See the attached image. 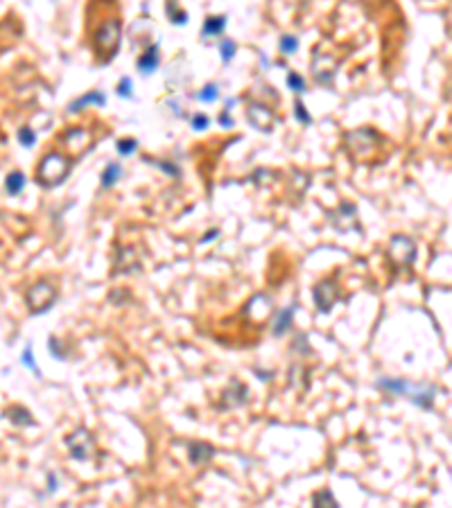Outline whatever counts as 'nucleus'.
<instances>
[{
  "instance_id": "1",
  "label": "nucleus",
  "mask_w": 452,
  "mask_h": 508,
  "mask_svg": "<svg viewBox=\"0 0 452 508\" xmlns=\"http://www.w3.org/2000/svg\"><path fill=\"white\" fill-rule=\"evenodd\" d=\"M70 172V163H68V158L61 156V154H57V151H52V154H48V156H43V161H41L39 165V181L43 183V185H57L59 181H64L66 174Z\"/></svg>"
},
{
  "instance_id": "2",
  "label": "nucleus",
  "mask_w": 452,
  "mask_h": 508,
  "mask_svg": "<svg viewBox=\"0 0 452 508\" xmlns=\"http://www.w3.org/2000/svg\"><path fill=\"white\" fill-rule=\"evenodd\" d=\"M27 305H30V310H32L34 314L39 312H46V310H50V305H52L54 300H57V289H54L50 282L41 280L36 282V285H32L30 289H27Z\"/></svg>"
},
{
  "instance_id": "3",
  "label": "nucleus",
  "mask_w": 452,
  "mask_h": 508,
  "mask_svg": "<svg viewBox=\"0 0 452 508\" xmlns=\"http://www.w3.org/2000/svg\"><path fill=\"white\" fill-rule=\"evenodd\" d=\"M389 255L402 267L412 264L416 260V244L407 235H393L391 242H389Z\"/></svg>"
},
{
  "instance_id": "4",
  "label": "nucleus",
  "mask_w": 452,
  "mask_h": 508,
  "mask_svg": "<svg viewBox=\"0 0 452 508\" xmlns=\"http://www.w3.org/2000/svg\"><path fill=\"white\" fill-rule=\"evenodd\" d=\"M66 445L70 450V456L75 461H88L93 454V438L88 436L86 429H77L75 434L66 438Z\"/></svg>"
},
{
  "instance_id": "5",
  "label": "nucleus",
  "mask_w": 452,
  "mask_h": 508,
  "mask_svg": "<svg viewBox=\"0 0 452 508\" xmlns=\"http://www.w3.org/2000/svg\"><path fill=\"white\" fill-rule=\"evenodd\" d=\"M118 43H120V20H116V18L106 20L98 32V48L102 52L111 54Z\"/></svg>"
},
{
  "instance_id": "6",
  "label": "nucleus",
  "mask_w": 452,
  "mask_h": 508,
  "mask_svg": "<svg viewBox=\"0 0 452 508\" xmlns=\"http://www.w3.org/2000/svg\"><path fill=\"white\" fill-rule=\"evenodd\" d=\"M337 300V285L335 280H323L315 287V303L321 312H330Z\"/></svg>"
},
{
  "instance_id": "7",
  "label": "nucleus",
  "mask_w": 452,
  "mask_h": 508,
  "mask_svg": "<svg viewBox=\"0 0 452 508\" xmlns=\"http://www.w3.org/2000/svg\"><path fill=\"white\" fill-rule=\"evenodd\" d=\"M249 122L253 124L256 129H265V131H269L271 122H274V113L269 111L267 106L251 104V106H249Z\"/></svg>"
},
{
  "instance_id": "8",
  "label": "nucleus",
  "mask_w": 452,
  "mask_h": 508,
  "mask_svg": "<svg viewBox=\"0 0 452 508\" xmlns=\"http://www.w3.org/2000/svg\"><path fill=\"white\" fill-rule=\"evenodd\" d=\"M7 418H9L14 425H20V427H27V425L34 427V425H36V423H34V418H32V413H30L25 407H18V404H14V407L7 409Z\"/></svg>"
},
{
  "instance_id": "9",
  "label": "nucleus",
  "mask_w": 452,
  "mask_h": 508,
  "mask_svg": "<svg viewBox=\"0 0 452 508\" xmlns=\"http://www.w3.org/2000/svg\"><path fill=\"white\" fill-rule=\"evenodd\" d=\"M86 104H98V106H104L106 104V98L102 95L100 91H91V93H86L84 98H79V99H75L70 104V113H77V111H82Z\"/></svg>"
},
{
  "instance_id": "10",
  "label": "nucleus",
  "mask_w": 452,
  "mask_h": 508,
  "mask_svg": "<svg viewBox=\"0 0 452 508\" xmlns=\"http://www.w3.org/2000/svg\"><path fill=\"white\" fill-rule=\"evenodd\" d=\"M188 456H190V463L199 465V463L208 461L210 456H213V447H210L208 443H192V445H190V452H188Z\"/></svg>"
},
{
  "instance_id": "11",
  "label": "nucleus",
  "mask_w": 452,
  "mask_h": 508,
  "mask_svg": "<svg viewBox=\"0 0 452 508\" xmlns=\"http://www.w3.org/2000/svg\"><path fill=\"white\" fill-rule=\"evenodd\" d=\"M292 319H294V305L285 307V310L278 314V319H276V326H274V334H276V337H281V334L287 332L289 326H292Z\"/></svg>"
},
{
  "instance_id": "12",
  "label": "nucleus",
  "mask_w": 452,
  "mask_h": 508,
  "mask_svg": "<svg viewBox=\"0 0 452 508\" xmlns=\"http://www.w3.org/2000/svg\"><path fill=\"white\" fill-rule=\"evenodd\" d=\"M120 176H122L120 163H109L104 167V172H102V188H113V185L118 183Z\"/></svg>"
},
{
  "instance_id": "13",
  "label": "nucleus",
  "mask_w": 452,
  "mask_h": 508,
  "mask_svg": "<svg viewBox=\"0 0 452 508\" xmlns=\"http://www.w3.org/2000/svg\"><path fill=\"white\" fill-rule=\"evenodd\" d=\"M158 66V50L156 48H151L150 52H145V57L138 59V68H140V72H145V75H150V72L156 70Z\"/></svg>"
},
{
  "instance_id": "14",
  "label": "nucleus",
  "mask_w": 452,
  "mask_h": 508,
  "mask_svg": "<svg viewBox=\"0 0 452 508\" xmlns=\"http://www.w3.org/2000/svg\"><path fill=\"white\" fill-rule=\"evenodd\" d=\"M66 143L70 145L72 149H79V147H84V143L88 140V131H84V129H70L68 133H66Z\"/></svg>"
},
{
  "instance_id": "15",
  "label": "nucleus",
  "mask_w": 452,
  "mask_h": 508,
  "mask_svg": "<svg viewBox=\"0 0 452 508\" xmlns=\"http://www.w3.org/2000/svg\"><path fill=\"white\" fill-rule=\"evenodd\" d=\"M224 25H226V18H224V16H213V18H208L206 23H203V34H206V36H217V34H222Z\"/></svg>"
},
{
  "instance_id": "16",
  "label": "nucleus",
  "mask_w": 452,
  "mask_h": 508,
  "mask_svg": "<svg viewBox=\"0 0 452 508\" xmlns=\"http://www.w3.org/2000/svg\"><path fill=\"white\" fill-rule=\"evenodd\" d=\"M23 188H25V176H23V172H12V174L7 176V192L9 195H18Z\"/></svg>"
},
{
  "instance_id": "17",
  "label": "nucleus",
  "mask_w": 452,
  "mask_h": 508,
  "mask_svg": "<svg viewBox=\"0 0 452 508\" xmlns=\"http://www.w3.org/2000/svg\"><path fill=\"white\" fill-rule=\"evenodd\" d=\"M278 48H281L283 54H287V57H292V54L299 50V39L296 36H281V43H278Z\"/></svg>"
},
{
  "instance_id": "18",
  "label": "nucleus",
  "mask_w": 452,
  "mask_h": 508,
  "mask_svg": "<svg viewBox=\"0 0 452 508\" xmlns=\"http://www.w3.org/2000/svg\"><path fill=\"white\" fill-rule=\"evenodd\" d=\"M116 149H118V154H122V156H131V154L138 149V143L134 140V138H122V140L116 143Z\"/></svg>"
},
{
  "instance_id": "19",
  "label": "nucleus",
  "mask_w": 452,
  "mask_h": 508,
  "mask_svg": "<svg viewBox=\"0 0 452 508\" xmlns=\"http://www.w3.org/2000/svg\"><path fill=\"white\" fill-rule=\"evenodd\" d=\"M312 502L317 504V506H337V499L333 497V492L328 488H323L321 492H317L315 497H312Z\"/></svg>"
},
{
  "instance_id": "20",
  "label": "nucleus",
  "mask_w": 452,
  "mask_h": 508,
  "mask_svg": "<svg viewBox=\"0 0 452 508\" xmlns=\"http://www.w3.org/2000/svg\"><path fill=\"white\" fill-rule=\"evenodd\" d=\"M287 86L294 93H303V91H305V79H303L299 72H289V75H287Z\"/></svg>"
},
{
  "instance_id": "21",
  "label": "nucleus",
  "mask_w": 452,
  "mask_h": 508,
  "mask_svg": "<svg viewBox=\"0 0 452 508\" xmlns=\"http://www.w3.org/2000/svg\"><path fill=\"white\" fill-rule=\"evenodd\" d=\"M18 140L23 143V147H32V145L36 143V133H34V129H30V127H23V129L18 131Z\"/></svg>"
},
{
  "instance_id": "22",
  "label": "nucleus",
  "mask_w": 452,
  "mask_h": 508,
  "mask_svg": "<svg viewBox=\"0 0 452 508\" xmlns=\"http://www.w3.org/2000/svg\"><path fill=\"white\" fill-rule=\"evenodd\" d=\"M217 95H219V93H217V86H215V84H208V86H206V88L201 91L199 99H201V102H215Z\"/></svg>"
},
{
  "instance_id": "23",
  "label": "nucleus",
  "mask_w": 452,
  "mask_h": 508,
  "mask_svg": "<svg viewBox=\"0 0 452 508\" xmlns=\"http://www.w3.org/2000/svg\"><path fill=\"white\" fill-rule=\"evenodd\" d=\"M235 41H231V39H226L222 43V59L224 61H231L233 59V54H235Z\"/></svg>"
},
{
  "instance_id": "24",
  "label": "nucleus",
  "mask_w": 452,
  "mask_h": 508,
  "mask_svg": "<svg viewBox=\"0 0 452 508\" xmlns=\"http://www.w3.org/2000/svg\"><path fill=\"white\" fill-rule=\"evenodd\" d=\"M192 127H195V131H203V129H208V127H210V120L199 113V115L192 117Z\"/></svg>"
},
{
  "instance_id": "25",
  "label": "nucleus",
  "mask_w": 452,
  "mask_h": 508,
  "mask_svg": "<svg viewBox=\"0 0 452 508\" xmlns=\"http://www.w3.org/2000/svg\"><path fill=\"white\" fill-rule=\"evenodd\" d=\"M296 117H299L303 124H310V122H312V117H310V113L305 111V106H303L301 102H296Z\"/></svg>"
},
{
  "instance_id": "26",
  "label": "nucleus",
  "mask_w": 452,
  "mask_h": 508,
  "mask_svg": "<svg viewBox=\"0 0 452 508\" xmlns=\"http://www.w3.org/2000/svg\"><path fill=\"white\" fill-rule=\"evenodd\" d=\"M118 93L122 95V98H131V79H129V77H125L122 82H120Z\"/></svg>"
},
{
  "instance_id": "27",
  "label": "nucleus",
  "mask_w": 452,
  "mask_h": 508,
  "mask_svg": "<svg viewBox=\"0 0 452 508\" xmlns=\"http://www.w3.org/2000/svg\"><path fill=\"white\" fill-rule=\"evenodd\" d=\"M23 364L30 366L32 371H36V364H34V357H32V345H27L25 352H23ZM36 373H39V371H36Z\"/></svg>"
},
{
  "instance_id": "28",
  "label": "nucleus",
  "mask_w": 452,
  "mask_h": 508,
  "mask_svg": "<svg viewBox=\"0 0 452 508\" xmlns=\"http://www.w3.org/2000/svg\"><path fill=\"white\" fill-rule=\"evenodd\" d=\"M217 235H219V230H210V233H206V237L201 240V244H206V242H213Z\"/></svg>"
},
{
  "instance_id": "29",
  "label": "nucleus",
  "mask_w": 452,
  "mask_h": 508,
  "mask_svg": "<svg viewBox=\"0 0 452 508\" xmlns=\"http://www.w3.org/2000/svg\"><path fill=\"white\" fill-rule=\"evenodd\" d=\"M219 122H222L224 127H231V124H233V120H231V117L226 115V113H222V117H219Z\"/></svg>"
}]
</instances>
